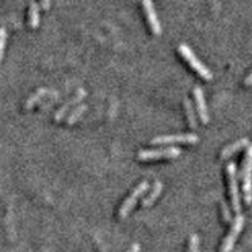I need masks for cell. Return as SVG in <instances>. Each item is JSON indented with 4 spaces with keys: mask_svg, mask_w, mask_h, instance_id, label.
Returning <instances> with one entry per match:
<instances>
[{
    "mask_svg": "<svg viewBox=\"0 0 252 252\" xmlns=\"http://www.w3.org/2000/svg\"><path fill=\"white\" fill-rule=\"evenodd\" d=\"M241 178H242L245 202L250 206L252 203V144H249L247 146L242 169H241Z\"/></svg>",
    "mask_w": 252,
    "mask_h": 252,
    "instance_id": "obj_1",
    "label": "cell"
},
{
    "mask_svg": "<svg viewBox=\"0 0 252 252\" xmlns=\"http://www.w3.org/2000/svg\"><path fill=\"white\" fill-rule=\"evenodd\" d=\"M178 51H179V53H181V55L186 58L187 62H188L189 64H190V66H192L193 68H194L195 71H197L198 73L202 76V77L206 78V80H212V77H213L212 71H211V69H209L208 67H207L206 64H204V63L199 60V58H198V56L195 55L194 51H193V49L190 48L188 44H186V43L179 44V47H178Z\"/></svg>",
    "mask_w": 252,
    "mask_h": 252,
    "instance_id": "obj_2",
    "label": "cell"
},
{
    "mask_svg": "<svg viewBox=\"0 0 252 252\" xmlns=\"http://www.w3.org/2000/svg\"><path fill=\"white\" fill-rule=\"evenodd\" d=\"M227 178H228V189L231 203L236 215L241 213V197L238 190V177H237V166L235 161H229L227 164Z\"/></svg>",
    "mask_w": 252,
    "mask_h": 252,
    "instance_id": "obj_3",
    "label": "cell"
},
{
    "mask_svg": "<svg viewBox=\"0 0 252 252\" xmlns=\"http://www.w3.org/2000/svg\"><path fill=\"white\" fill-rule=\"evenodd\" d=\"M148 189H149V183H148V181H141L140 183L130 192V194L124 199L123 204H121L120 208H119V216H120L121 218H124L129 215V213L131 212V209L135 207V204H136V202L140 199L141 195H143Z\"/></svg>",
    "mask_w": 252,
    "mask_h": 252,
    "instance_id": "obj_4",
    "label": "cell"
},
{
    "mask_svg": "<svg viewBox=\"0 0 252 252\" xmlns=\"http://www.w3.org/2000/svg\"><path fill=\"white\" fill-rule=\"evenodd\" d=\"M245 224V217L242 215H236L235 220L232 222V226L229 228V232L227 233V236L224 237L223 242L220 245V252H231L232 251L233 246L236 244V240H237L238 235L242 231Z\"/></svg>",
    "mask_w": 252,
    "mask_h": 252,
    "instance_id": "obj_5",
    "label": "cell"
},
{
    "mask_svg": "<svg viewBox=\"0 0 252 252\" xmlns=\"http://www.w3.org/2000/svg\"><path fill=\"white\" fill-rule=\"evenodd\" d=\"M181 153L182 149L178 146H164V148H155V149H141L138 153V158L143 160L159 159V158H175Z\"/></svg>",
    "mask_w": 252,
    "mask_h": 252,
    "instance_id": "obj_6",
    "label": "cell"
},
{
    "mask_svg": "<svg viewBox=\"0 0 252 252\" xmlns=\"http://www.w3.org/2000/svg\"><path fill=\"white\" fill-rule=\"evenodd\" d=\"M199 141L198 135L194 132H181V134H170V135H159L152 139L150 143L153 145L157 144H173V143H189L195 144Z\"/></svg>",
    "mask_w": 252,
    "mask_h": 252,
    "instance_id": "obj_7",
    "label": "cell"
},
{
    "mask_svg": "<svg viewBox=\"0 0 252 252\" xmlns=\"http://www.w3.org/2000/svg\"><path fill=\"white\" fill-rule=\"evenodd\" d=\"M85 96H86V91H85V89H82V87L77 89V91L72 94L71 97H69L66 102H63L62 105L58 107L57 111L55 112V120L56 121L62 120V119L66 116L67 111H71L73 107L77 106L78 102H80V101H82Z\"/></svg>",
    "mask_w": 252,
    "mask_h": 252,
    "instance_id": "obj_8",
    "label": "cell"
},
{
    "mask_svg": "<svg viewBox=\"0 0 252 252\" xmlns=\"http://www.w3.org/2000/svg\"><path fill=\"white\" fill-rule=\"evenodd\" d=\"M143 8H144V10H145L146 18H148V22H149L152 31L154 32L155 34H160L161 33L160 20H159V18H158L154 3H153L152 0H144Z\"/></svg>",
    "mask_w": 252,
    "mask_h": 252,
    "instance_id": "obj_9",
    "label": "cell"
},
{
    "mask_svg": "<svg viewBox=\"0 0 252 252\" xmlns=\"http://www.w3.org/2000/svg\"><path fill=\"white\" fill-rule=\"evenodd\" d=\"M193 94H194V100L195 105H197V111L201 120L203 121V124H207L209 121V114H208V107H207L206 98H204V92L203 89L201 86H194L193 90Z\"/></svg>",
    "mask_w": 252,
    "mask_h": 252,
    "instance_id": "obj_10",
    "label": "cell"
},
{
    "mask_svg": "<svg viewBox=\"0 0 252 252\" xmlns=\"http://www.w3.org/2000/svg\"><path fill=\"white\" fill-rule=\"evenodd\" d=\"M250 144V140L247 138H241L238 139V140L233 141L232 144H228L227 146H224L223 149H222V152H220V158L222 159H227V158L232 157L235 153H237L238 150H241L242 148H245V146H249Z\"/></svg>",
    "mask_w": 252,
    "mask_h": 252,
    "instance_id": "obj_11",
    "label": "cell"
},
{
    "mask_svg": "<svg viewBox=\"0 0 252 252\" xmlns=\"http://www.w3.org/2000/svg\"><path fill=\"white\" fill-rule=\"evenodd\" d=\"M48 92L49 89H47V87H39V89L35 90L33 94H29V97L27 98L26 102H24V109H32V107L34 106V105H37L42 98L46 97L47 94H48Z\"/></svg>",
    "mask_w": 252,
    "mask_h": 252,
    "instance_id": "obj_12",
    "label": "cell"
},
{
    "mask_svg": "<svg viewBox=\"0 0 252 252\" xmlns=\"http://www.w3.org/2000/svg\"><path fill=\"white\" fill-rule=\"evenodd\" d=\"M161 190H163V183H161L160 181H155L154 186L152 187V189H150V192L148 193V194L144 197L143 199V206L146 207V206H150V204L153 203V202L157 199L159 195H160Z\"/></svg>",
    "mask_w": 252,
    "mask_h": 252,
    "instance_id": "obj_13",
    "label": "cell"
},
{
    "mask_svg": "<svg viewBox=\"0 0 252 252\" xmlns=\"http://www.w3.org/2000/svg\"><path fill=\"white\" fill-rule=\"evenodd\" d=\"M86 110H87L86 103H78L77 106H75L73 109L71 110V111L68 112V115L66 116V123L69 124V125L73 123H76V121H77L78 119L82 116L83 112L86 111Z\"/></svg>",
    "mask_w": 252,
    "mask_h": 252,
    "instance_id": "obj_14",
    "label": "cell"
},
{
    "mask_svg": "<svg viewBox=\"0 0 252 252\" xmlns=\"http://www.w3.org/2000/svg\"><path fill=\"white\" fill-rule=\"evenodd\" d=\"M29 26L37 28L39 26V4L31 1L29 4Z\"/></svg>",
    "mask_w": 252,
    "mask_h": 252,
    "instance_id": "obj_15",
    "label": "cell"
},
{
    "mask_svg": "<svg viewBox=\"0 0 252 252\" xmlns=\"http://www.w3.org/2000/svg\"><path fill=\"white\" fill-rule=\"evenodd\" d=\"M184 107H186L187 118H188L189 125L192 126V127H195V126H197V116H195L194 107H193V103L192 101H190V98L184 97Z\"/></svg>",
    "mask_w": 252,
    "mask_h": 252,
    "instance_id": "obj_16",
    "label": "cell"
},
{
    "mask_svg": "<svg viewBox=\"0 0 252 252\" xmlns=\"http://www.w3.org/2000/svg\"><path fill=\"white\" fill-rule=\"evenodd\" d=\"M188 252H199V236L197 233H193L189 238Z\"/></svg>",
    "mask_w": 252,
    "mask_h": 252,
    "instance_id": "obj_17",
    "label": "cell"
},
{
    "mask_svg": "<svg viewBox=\"0 0 252 252\" xmlns=\"http://www.w3.org/2000/svg\"><path fill=\"white\" fill-rule=\"evenodd\" d=\"M6 38H8L6 29L4 28V27H0V61L3 60L4 49H5V44H6Z\"/></svg>",
    "mask_w": 252,
    "mask_h": 252,
    "instance_id": "obj_18",
    "label": "cell"
},
{
    "mask_svg": "<svg viewBox=\"0 0 252 252\" xmlns=\"http://www.w3.org/2000/svg\"><path fill=\"white\" fill-rule=\"evenodd\" d=\"M222 212H223L224 220H226V222H231L232 216H231V211H229V207L227 206L226 202H222Z\"/></svg>",
    "mask_w": 252,
    "mask_h": 252,
    "instance_id": "obj_19",
    "label": "cell"
},
{
    "mask_svg": "<svg viewBox=\"0 0 252 252\" xmlns=\"http://www.w3.org/2000/svg\"><path fill=\"white\" fill-rule=\"evenodd\" d=\"M139 251H140V245L134 244V245H131V247H130V249L125 252H139Z\"/></svg>",
    "mask_w": 252,
    "mask_h": 252,
    "instance_id": "obj_20",
    "label": "cell"
},
{
    "mask_svg": "<svg viewBox=\"0 0 252 252\" xmlns=\"http://www.w3.org/2000/svg\"><path fill=\"white\" fill-rule=\"evenodd\" d=\"M245 85H247V86L252 85V71L250 72L249 75L246 76V78H245Z\"/></svg>",
    "mask_w": 252,
    "mask_h": 252,
    "instance_id": "obj_21",
    "label": "cell"
},
{
    "mask_svg": "<svg viewBox=\"0 0 252 252\" xmlns=\"http://www.w3.org/2000/svg\"><path fill=\"white\" fill-rule=\"evenodd\" d=\"M40 5L43 6V8L48 9L49 6H51V1H49V0H43V1H42V3H40Z\"/></svg>",
    "mask_w": 252,
    "mask_h": 252,
    "instance_id": "obj_22",
    "label": "cell"
}]
</instances>
